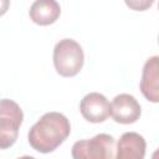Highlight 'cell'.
Segmentation results:
<instances>
[{
  "instance_id": "obj_1",
  "label": "cell",
  "mask_w": 159,
  "mask_h": 159,
  "mask_svg": "<svg viewBox=\"0 0 159 159\" xmlns=\"http://www.w3.org/2000/svg\"><path fill=\"white\" fill-rule=\"evenodd\" d=\"M70 133L71 125L67 117L58 112H48L31 127L27 139L36 152L50 153L58 148Z\"/></svg>"
},
{
  "instance_id": "obj_2",
  "label": "cell",
  "mask_w": 159,
  "mask_h": 159,
  "mask_svg": "<svg viewBox=\"0 0 159 159\" xmlns=\"http://www.w3.org/2000/svg\"><path fill=\"white\" fill-rule=\"evenodd\" d=\"M84 55L80 43L72 39H63L53 50V65L58 75L63 77L76 76L83 67Z\"/></svg>"
},
{
  "instance_id": "obj_3",
  "label": "cell",
  "mask_w": 159,
  "mask_h": 159,
  "mask_svg": "<svg viewBox=\"0 0 159 159\" xmlns=\"http://www.w3.org/2000/svg\"><path fill=\"white\" fill-rule=\"evenodd\" d=\"M24 119L20 106L11 99H0V149L12 147Z\"/></svg>"
},
{
  "instance_id": "obj_4",
  "label": "cell",
  "mask_w": 159,
  "mask_h": 159,
  "mask_svg": "<svg viewBox=\"0 0 159 159\" xmlns=\"http://www.w3.org/2000/svg\"><path fill=\"white\" fill-rule=\"evenodd\" d=\"M114 138L109 134H97L91 139L78 140L72 147L75 159H112L116 157Z\"/></svg>"
},
{
  "instance_id": "obj_5",
  "label": "cell",
  "mask_w": 159,
  "mask_h": 159,
  "mask_svg": "<svg viewBox=\"0 0 159 159\" xmlns=\"http://www.w3.org/2000/svg\"><path fill=\"white\" fill-rule=\"evenodd\" d=\"M142 113L138 101L128 94L122 93L113 98L111 103V116L114 122L120 124H130L139 119Z\"/></svg>"
},
{
  "instance_id": "obj_6",
  "label": "cell",
  "mask_w": 159,
  "mask_h": 159,
  "mask_svg": "<svg viewBox=\"0 0 159 159\" xmlns=\"http://www.w3.org/2000/svg\"><path fill=\"white\" fill-rule=\"evenodd\" d=\"M80 111L86 120L91 123H102L111 116V103L103 94L92 92L82 98Z\"/></svg>"
},
{
  "instance_id": "obj_7",
  "label": "cell",
  "mask_w": 159,
  "mask_h": 159,
  "mask_svg": "<svg viewBox=\"0 0 159 159\" xmlns=\"http://www.w3.org/2000/svg\"><path fill=\"white\" fill-rule=\"evenodd\" d=\"M140 91L143 96L153 102H159V57L153 56L147 60L142 72Z\"/></svg>"
},
{
  "instance_id": "obj_8",
  "label": "cell",
  "mask_w": 159,
  "mask_h": 159,
  "mask_svg": "<svg viewBox=\"0 0 159 159\" xmlns=\"http://www.w3.org/2000/svg\"><path fill=\"white\" fill-rule=\"evenodd\" d=\"M145 140L135 132L123 133L117 144L116 157L118 159H143L145 155Z\"/></svg>"
},
{
  "instance_id": "obj_9",
  "label": "cell",
  "mask_w": 159,
  "mask_h": 159,
  "mask_svg": "<svg viewBox=\"0 0 159 159\" xmlns=\"http://www.w3.org/2000/svg\"><path fill=\"white\" fill-rule=\"evenodd\" d=\"M60 14L61 7L56 0H36L29 11L30 19L40 26L53 24L60 17Z\"/></svg>"
},
{
  "instance_id": "obj_10",
  "label": "cell",
  "mask_w": 159,
  "mask_h": 159,
  "mask_svg": "<svg viewBox=\"0 0 159 159\" xmlns=\"http://www.w3.org/2000/svg\"><path fill=\"white\" fill-rule=\"evenodd\" d=\"M124 2L130 10L144 11V10H148L153 5L154 0H124Z\"/></svg>"
},
{
  "instance_id": "obj_11",
  "label": "cell",
  "mask_w": 159,
  "mask_h": 159,
  "mask_svg": "<svg viewBox=\"0 0 159 159\" xmlns=\"http://www.w3.org/2000/svg\"><path fill=\"white\" fill-rule=\"evenodd\" d=\"M10 6V0H0V16L6 14Z\"/></svg>"
}]
</instances>
